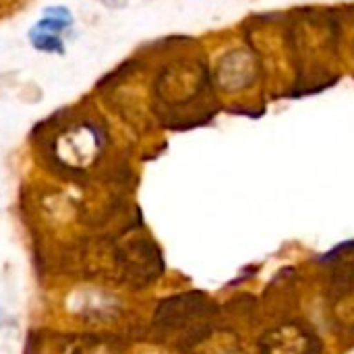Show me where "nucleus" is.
I'll return each mask as SVG.
<instances>
[{
    "mask_svg": "<svg viewBox=\"0 0 354 354\" xmlns=\"http://www.w3.org/2000/svg\"><path fill=\"white\" fill-rule=\"evenodd\" d=\"M106 257H110V261L102 274H110L114 282L133 288H145L153 284L166 270L162 249L151 236L141 232L122 234L112 241Z\"/></svg>",
    "mask_w": 354,
    "mask_h": 354,
    "instance_id": "1",
    "label": "nucleus"
},
{
    "mask_svg": "<svg viewBox=\"0 0 354 354\" xmlns=\"http://www.w3.org/2000/svg\"><path fill=\"white\" fill-rule=\"evenodd\" d=\"M259 354H324V344L311 326L288 319L259 338Z\"/></svg>",
    "mask_w": 354,
    "mask_h": 354,
    "instance_id": "3",
    "label": "nucleus"
},
{
    "mask_svg": "<svg viewBox=\"0 0 354 354\" xmlns=\"http://www.w3.org/2000/svg\"><path fill=\"white\" fill-rule=\"evenodd\" d=\"M324 268L328 270V295L348 290L354 286V241L334 247L322 257Z\"/></svg>",
    "mask_w": 354,
    "mask_h": 354,
    "instance_id": "4",
    "label": "nucleus"
},
{
    "mask_svg": "<svg viewBox=\"0 0 354 354\" xmlns=\"http://www.w3.org/2000/svg\"><path fill=\"white\" fill-rule=\"evenodd\" d=\"M330 299V319L342 332L354 338V286L328 295Z\"/></svg>",
    "mask_w": 354,
    "mask_h": 354,
    "instance_id": "5",
    "label": "nucleus"
},
{
    "mask_svg": "<svg viewBox=\"0 0 354 354\" xmlns=\"http://www.w3.org/2000/svg\"><path fill=\"white\" fill-rule=\"evenodd\" d=\"M216 311V305L205 292L191 290L160 301L151 324L162 336H178L185 346H195L209 338Z\"/></svg>",
    "mask_w": 354,
    "mask_h": 354,
    "instance_id": "2",
    "label": "nucleus"
}]
</instances>
